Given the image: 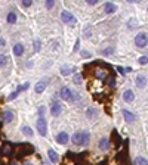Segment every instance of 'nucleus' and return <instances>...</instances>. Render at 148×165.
I'll return each instance as SVG.
<instances>
[{
  "instance_id": "nucleus-38",
  "label": "nucleus",
  "mask_w": 148,
  "mask_h": 165,
  "mask_svg": "<svg viewBox=\"0 0 148 165\" xmlns=\"http://www.w3.org/2000/svg\"><path fill=\"white\" fill-rule=\"evenodd\" d=\"M45 165H49V164H45Z\"/></svg>"
},
{
  "instance_id": "nucleus-31",
  "label": "nucleus",
  "mask_w": 148,
  "mask_h": 165,
  "mask_svg": "<svg viewBox=\"0 0 148 165\" xmlns=\"http://www.w3.org/2000/svg\"><path fill=\"white\" fill-rule=\"evenodd\" d=\"M53 5H55V2H52V0L46 2V7H47V9H52V7H53Z\"/></svg>"
},
{
  "instance_id": "nucleus-12",
  "label": "nucleus",
  "mask_w": 148,
  "mask_h": 165,
  "mask_svg": "<svg viewBox=\"0 0 148 165\" xmlns=\"http://www.w3.org/2000/svg\"><path fill=\"white\" fill-rule=\"evenodd\" d=\"M47 156H49V159H51V162H53V164H56V162L59 161L58 153H56L53 149H49V150H47Z\"/></svg>"
},
{
  "instance_id": "nucleus-14",
  "label": "nucleus",
  "mask_w": 148,
  "mask_h": 165,
  "mask_svg": "<svg viewBox=\"0 0 148 165\" xmlns=\"http://www.w3.org/2000/svg\"><path fill=\"white\" fill-rule=\"evenodd\" d=\"M14 53H15V56H22V55H24V44L16 43V44L14 46Z\"/></svg>"
},
{
  "instance_id": "nucleus-17",
  "label": "nucleus",
  "mask_w": 148,
  "mask_h": 165,
  "mask_svg": "<svg viewBox=\"0 0 148 165\" xmlns=\"http://www.w3.org/2000/svg\"><path fill=\"white\" fill-rule=\"evenodd\" d=\"M145 84H147V78H145V75H138L136 77V86L138 87H145Z\"/></svg>"
},
{
  "instance_id": "nucleus-15",
  "label": "nucleus",
  "mask_w": 148,
  "mask_h": 165,
  "mask_svg": "<svg viewBox=\"0 0 148 165\" xmlns=\"http://www.w3.org/2000/svg\"><path fill=\"white\" fill-rule=\"evenodd\" d=\"M73 71H76V68H73V67H70V65H64L62 68H61V74H62L64 77H67V75H70Z\"/></svg>"
},
{
  "instance_id": "nucleus-32",
  "label": "nucleus",
  "mask_w": 148,
  "mask_h": 165,
  "mask_svg": "<svg viewBox=\"0 0 148 165\" xmlns=\"http://www.w3.org/2000/svg\"><path fill=\"white\" fill-rule=\"evenodd\" d=\"M82 56H83V58H90V53L86 52V50H82Z\"/></svg>"
},
{
  "instance_id": "nucleus-37",
  "label": "nucleus",
  "mask_w": 148,
  "mask_h": 165,
  "mask_svg": "<svg viewBox=\"0 0 148 165\" xmlns=\"http://www.w3.org/2000/svg\"><path fill=\"white\" fill-rule=\"evenodd\" d=\"M24 165H33V164H30V162H27V164H24Z\"/></svg>"
},
{
  "instance_id": "nucleus-36",
  "label": "nucleus",
  "mask_w": 148,
  "mask_h": 165,
  "mask_svg": "<svg viewBox=\"0 0 148 165\" xmlns=\"http://www.w3.org/2000/svg\"><path fill=\"white\" fill-rule=\"evenodd\" d=\"M117 69H119V71H120V72H121V74H126V72H125V68H121V67H119V68H117Z\"/></svg>"
},
{
  "instance_id": "nucleus-11",
  "label": "nucleus",
  "mask_w": 148,
  "mask_h": 165,
  "mask_svg": "<svg viewBox=\"0 0 148 165\" xmlns=\"http://www.w3.org/2000/svg\"><path fill=\"white\" fill-rule=\"evenodd\" d=\"M3 120H5V122H12L15 120V113L12 112V111H5V113H3Z\"/></svg>"
},
{
  "instance_id": "nucleus-1",
  "label": "nucleus",
  "mask_w": 148,
  "mask_h": 165,
  "mask_svg": "<svg viewBox=\"0 0 148 165\" xmlns=\"http://www.w3.org/2000/svg\"><path fill=\"white\" fill-rule=\"evenodd\" d=\"M90 140V136L88 131H76L73 136H71V142L77 146H84L88 145Z\"/></svg>"
},
{
  "instance_id": "nucleus-27",
  "label": "nucleus",
  "mask_w": 148,
  "mask_h": 165,
  "mask_svg": "<svg viewBox=\"0 0 148 165\" xmlns=\"http://www.w3.org/2000/svg\"><path fill=\"white\" fill-rule=\"evenodd\" d=\"M139 63H141V65H147V63H148V56H141L139 58Z\"/></svg>"
},
{
  "instance_id": "nucleus-34",
  "label": "nucleus",
  "mask_w": 148,
  "mask_h": 165,
  "mask_svg": "<svg viewBox=\"0 0 148 165\" xmlns=\"http://www.w3.org/2000/svg\"><path fill=\"white\" fill-rule=\"evenodd\" d=\"M5 44H6V41H5V39H2V37H0V46H2V47H3Z\"/></svg>"
},
{
  "instance_id": "nucleus-26",
  "label": "nucleus",
  "mask_w": 148,
  "mask_h": 165,
  "mask_svg": "<svg viewBox=\"0 0 148 165\" xmlns=\"http://www.w3.org/2000/svg\"><path fill=\"white\" fill-rule=\"evenodd\" d=\"M6 60H8V58L5 55H0V67H5L6 65Z\"/></svg>"
},
{
  "instance_id": "nucleus-19",
  "label": "nucleus",
  "mask_w": 148,
  "mask_h": 165,
  "mask_svg": "<svg viewBox=\"0 0 148 165\" xmlns=\"http://www.w3.org/2000/svg\"><path fill=\"white\" fill-rule=\"evenodd\" d=\"M6 21H8V24H15L16 22V14H15V12H9Z\"/></svg>"
},
{
  "instance_id": "nucleus-7",
  "label": "nucleus",
  "mask_w": 148,
  "mask_h": 165,
  "mask_svg": "<svg viewBox=\"0 0 148 165\" xmlns=\"http://www.w3.org/2000/svg\"><path fill=\"white\" fill-rule=\"evenodd\" d=\"M61 112H62V105L55 100V102L51 105V113H52L53 117H59V115H61Z\"/></svg>"
},
{
  "instance_id": "nucleus-33",
  "label": "nucleus",
  "mask_w": 148,
  "mask_h": 165,
  "mask_svg": "<svg viewBox=\"0 0 148 165\" xmlns=\"http://www.w3.org/2000/svg\"><path fill=\"white\" fill-rule=\"evenodd\" d=\"M79 47H80V40H77V41H76V44H74V52H77Z\"/></svg>"
},
{
  "instance_id": "nucleus-16",
  "label": "nucleus",
  "mask_w": 148,
  "mask_h": 165,
  "mask_svg": "<svg viewBox=\"0 0 148 165\" xmlns=\"http://www.w3.org/2000/svg\"><path fill=\"white\" fill-rule=\"evenodd\" d=\"M108 147H110V140H108L107 137L101 139V140H99V149L101 150H107Z\"/></svg>"
},
{
  "instance_id": "nucleus-35",
  "label": "nucleus",
  "mask_w": 148,
  "mask_h": 165,
  "mask_svg": "<svg viewBox=\"0 0 148 165\" xmlns=\"http://www.w3.org/2000/svg\"><path fill=\"white\" fill-rule=\"evenodd\" d=\"M88 3H89V5H92V6H93V5H96V3H98V2H96V0H88Z\"/></svg>"
},
{
  "instance_id": "nucleus-13",
  "label": "nucleus",
  "mask_w": 148,
  "mask_h": 165,
  "mask_svg": "<svg viewBox=\"0 0 148 165\" xmlns=\"http://www.w3.org/2000/svg\"><path fill=\"white\" fill-rule=\"evenodd\" d=\"M121 113H123V117H125V120H126L127 122H133V121H135V115H133L132 112H129L127 109H123Z\"/></svg>"
},
{
  "instance_id": "nucleus-3",
  "label": "nucleus",
  "mask_w": 148,
  "mask_h": 165,
  "mask_svg": "<svg viewBox=\"0 0 148 165\" xmlns=\"http://www.w3.org/2000/svg\"><path fill=\"white\" fill-rule=\"evenodd\" d=\"M135 44H136L138 47H145L148 44V35L145 33L136 34V37H135Z\"/></svg>"
},
{
  "instance_id": "nucleus-23",
  "label": "nucleus",
  "mask_w": 148,
  "mask_h": 165,
  "mask_svg": "<svg viewBox=\"0 0 148 165\" xmlns=\"http://www.w3.org/2000/svg\"><path fill=\"white\" fill-rule=\"evenodd\" d=\"M73 81H74V84H80L82 83V74H74V77H73Z\"/></svg>"
},
{
  "instance_id": "nucleus-4",
  "label": "nucleus",
  "mask_w": 148,
  "mask_h": 165,
  "mask_svg": "<svg viewBox=\"0 0 148 165\" xmlns=\"http://www.w3.org/2000/svg\"><path fill=\"white\" fill-rule=\"evenodd\" d=\"M61 21L62 22H65V24H76V16H74L71 12H68V10H62L61 12Z\"/></svg>"
},
{
  "instance_id": "nucleus-22",
  "label": "nucleus",
  "mask_w": 148,
  "mask_h": 165,
  "mask_svg": "<svg viewBox=\"0 0 148 165\" xmlns=\"http://www.w3.org/2000/svg\"><path fill=\"white\" fill-rule=\"evenodd\" d=\"M90 34H92V28H90V25H88V27L84 28V31H83V35L86 37V39H89Z\"/></svg>"
},
{
  "instance_id": "nucleus-10",
  "label": "nucleus",
  "mask_w": 148,
  "mask_h": 165,
  "mask_svg": "<svg viewBox=\"0 0 148 165\" xmlns=\"http://www.w3.org/2000/svg\"><path fill=\"white\" fill-rule=\"evenodd\" d=\"M133 99H135V94H133L132 90H126L123 93V100H125V102L130 103V102H133Z\"/></svg>"
},
{
  "instance_id": "nucleus-21",
  "label": "nucleus",
  "mask_w": 148,
  "mask_h": 165,
  "mask_svg": "<svg viewBox=\"0 0 148 165\" xmlns=\"http://www.w3.org/2000/svg\"><path fill=\"white\" fill-rule=\"evenodd\" d=\"M135 165H148V161L142 156H138L136 159H135Z\"/></svg>"
},
{
  "instance_id": "nucleus-5",
  "label": "nucleus",
  "mask_w": 148,
  "mask_h": 165,
  "mask_svg": "<svg viewBox=\"0 0 148 165\" xmlns=\"http://www.w3.org/2000/svg\"><path fill=\"white\" fill-rule=\"evenodd\" d=\"M59 96H61V99L62 100H67V102H70V100H73L74 99V93L71 92V88H68V87H62L59 90Z\"/></svg>"
},
{
  "instance_id": "nucleus-2",
  "label": "nucleus",
  "mask_w": 148,
  "mask_h": 165,
  "mask_svg": "<svg viewBox=\"0 0 148 165\" xmlns=\"http://www.w3.org/2000/svg\"><path fill=\"white\" fill-rule=\"evenodd\" d=\"M36 128H37V131H39L40 136L45 137L47 134V121L45 118H40L39 117V120H37V122H36Z\"/></svg>"
},
{
  "instance_id": "nucleus-20",
  "label": "nucleus",
  "mask_w": 148,
  "mask_h": 165,
  "mask_svg": "<svg viewBox=\"0 0 148 165\" xmlns=\"http://www.w3.org/2000/svg\"><path fill=\"white\" fill-rule=\"evenodd\" d=\"M86 115H88V118H90V120H93L96 115H98V111L95 109V108H89L88 111H86Z\"/></svg>"
},
{
  "instance_id": "nucleus-29",
  "label": "nucleus",
  "mask_w": 148,
  "mask_h": 165,
  "mask_svg": "<svg viewBox=\"0 0 148 165\" xmlns=\"http://www.w3.org/2000/svg\"><path fill=\"white\" fill-rule=\"evenodd\" d=\"M21 5H22L24 7H30V6L33 5V2H31V0H25V2H21Z\"/></svg>"
},
{
  "instance_id": "nucleus-25",
  "label": "nucleus",
  "mask_w": 148,
  "mask_h": 165,
  "mask_svg": "<svg viewBox=\"0 0 148 165\" xmlns=\"http://www.w3.org/2000/svg\"><path fill=\"white\" fill-rule=\"evenodd\" d=\"M33 46H34V50H36V52H40V47H42V43H40V40H34Z\"/></svg>"
},
{
  "instance_id": "nucleus-24",
  "label": "nucleus",
  "mask_w": 148,
  "mask_h": 165,
  "mask_svg": "<svg viewBox=\"0 0 148 165\" xmlns=\"http://www.w3.org/2000/svg\"><path fill=\"white\" fill-rule=\"evenodd\" d=\"M30 87V83H24V84H21L18 88H16V92L19 93V92H24V90H27V88Z\"/></svg>"
},
{
  "instance_id": "nucleus-28",
  "label": "nucleus",
  "mask_w": 148,
  "mask_h": 165,
  "mask_svg": "<svg viewBox=\"0 0 148 165\" xmlns=\"http://www.w3.org/2000/svg\"><path fill=\"white\" fill-rule=\"evenodd\" d=\"M16 96H18V92L15 90L14 93H10V94H9V97H8V100H15V99H16Z\"/></svg>"
},
{
  "instance_id": "nucleus-30",
  "label": "nucleus",
  "mask_w": 148,
  "mask_h": 165,
  "mask_svg": "<svg viewBox=\"0 0 148 165\" xmlns=\"http://www.w3.org/2000/svg\"><path fill=\"white\" fill-rule=\"evenodd\" d=\"M45 111H46V109H45V106H40V108H39V111H37V113L40 115V118H43V113H45Z\"/></svg>"
},
{
  "instance_id": "nucleus-6",
  "label": "nucleus",
  "mask_w": 148,
  "mask_h": 165,
  "mask_svg": "<svg viewBox=\"0 0 148 165\" xmlns=\"http://www.w3.org/2000/svg\"><path fill=\"white\" fill-rule=\"evenodd\" d=\"M47 84H49V80H47V78H43V80H40L39 83L36 84V87H34V93H37V94L43 93V92H45V88L47 87Z\"/></svg>"
},
{
  "instance_id": "nucleus-8",
  "label": "nucleus",
  "mask_w": 148,
  "mask_h": 165,
  "mask_svg": "<svg viewBox=\"0 0 148 165\" xmlns=\"http://www.w3.org/2000/svg\"><path fill=\"white\" fill-rule=\"evenodd\" d=\"M68 140H70V136H68V133H65V131H61V133L56 136V142H58L59 145H67Z\"/></svg>"
},
{
  "instance_id": "nucleus-9",
  "label": "nucleus",
  "mask_w": 148,
  "mask_h": 165,
  "mask_svg": "<svg viewBox=\"0 0 148 165\" xmlns=\"http://www.w3.org/2000/svg\"><path fill=\"white\" fill-rule=\"evenodd\" d=\"M104 10H105V14L111 15V14H114V12L117 10V5H114V3L108 2V3H107V5L104 6Z\"/></svg>"
},
{
  "instance_id": "nucleus-18",
  "label": "nucleus",
  "mask_w": 148,
  "mask_h": 165,
  "mask_svg": "<svg viewBox=\"0 0 148 165\" xmlns=\"http://www.w3.org/2000/svg\"><path fill=\"white\" fill-rule=\"evenodd\" d=\"M21 131H22L24 136H27V137H31L33 136V130H31V127H28V125H22Z\"/></svg>"
}]
</instances>
